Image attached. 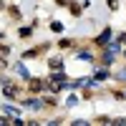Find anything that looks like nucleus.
<instances>
[{"label": "nucleus", "mask_w": 126, "mask_h": 126, "mask_svg": "<svg viewBox=\"0 0 126 126\" xmlns=\"http://www.w3.org/2000/svg\"><path fill=\"white\" fill-rule=\"evenodd\" d=\"M5 96H8V98H15V96H18V88L13 86V83H8V81H5Z\"/></svg>", "instance_id": "f257e3e1"}, {"label": "nucleus", "mask_w": 126, "mask_h": 126, "mask_svg": "<svg viewBox=\"0 0 126 126\" xmlns=\"http://www.w3.org/2000/svg\"><path fill=\"white\" fill-rule=\"evenodd\" d=\"M3 111H5V113H8V116H15V113H18V111H15V109H13V106H5V109H3Z\"/></svg>", "instance_id": "0eeeda50"}, {"label": "nucleus", "mask_w": 126, "mask_h": 126, "mask_svg": "<svg viewBox=\"0 0 126 126\" xmlns=\"http://www.w3.org/2000/svg\"><path fill=\"white\" fill-rule=\"evenodd\" d=\"M15 71H18V76H23V78H30V73H28V68L23 66V63H18V66H15Z\"/></svg>", "instance_id": "f03ea898"}, {"label": "nucleus", "mask_w": 126, "mask_h": 126, "mask_svg": "<svg viewBox=\"0 0 126 126\" xmlns=\"http://www.w3.org/2000/svg\"><path fill=\"white\" fill-rule=\"evenodd\" d=\"M109 38H111V30H103V33L98 35V43L103 46V43H109Z\"/></svg>", "instance_id": "7ed1b4c3"}, {"label": "nucleus", "mask_w": 126, "mask_h": 126, "mask_svg": "<svg viewBox=\"0 0 126 126\" xmlns=\"http://www.w3.org/2000/svg\"><path fill=\"white\" fill-rule=\"evenodd\" d=\"M30 88H33V91L38 93V91H40V83H38V81H30Z\"/></svg>", "instance_id": "6e6552de"}, {"label": "nucleus", "mask_w": 126, "mask_h": 126, "mask_svg": "<svg viewBox=\"0 0 126 126\" xmlns=\"http://www.w3.org/2000/svg\"><path fill=\"white\" fill-rule=\"evenodd\" d=\"M109 5H111V8H116V0H109Z\"/></svg>", "instance_id": "1a4fd4ad"}, {"label": "nucleus", "mask_w": 126, "mask_h": 126, "mask_svg": "<svg viewBox=\"0 0 126 126\" xmlns=\"http://www.w3.org/2000/svg\"><path fill=\"white\" fill-rule=\"evenodd\" d=\"M50 68H53V71H63V63L58 58H50Z\"/></svg>", "instance_id": "20e7f679"}, {"label": "nucleus", "mask_w": 126, "mask_h": 126, "mask_svg": "<svg viewBox=\"0 0 126 126\" xmlns=\"http://www.w3.org/2000/svg\"><path fill=\"white\" fill-rule=\"evenodd\" d=\"M106 76H109V73L103 71V68H101V71H96V81H101V78H106Z\"/></svg>", "instance_id": "423d86ee"}, {"label": "nucleus", "mask_w": 126, "mask_h": 126, "mask_svg": "<svg viewBox=\"0 0 126 126\" xmlns=\"http://www.w3.org/2000/svg\"><path fill=\"white\" fill-rule=\"evenodd\" d=\"M25 106H30V109H40V106H43V101H38V98H30V101L25 103Z\"/></svg>", "instance_id": "39448f33"}, {"label": "nucleus", "mask_w": 126, "mask_h": 126, "mask_svg": "<svg viewBox=\"0 0 126 126\" xmlns=\"http://www.w3.org/2000/svg\"><path fill=\"white\" fill-rule=\"evenodd\" d=\"M119 78H121V81H126V71H124V73H121V76H119Z\"/></svg>", "instance_id": "9d476101"}]
</instances>
